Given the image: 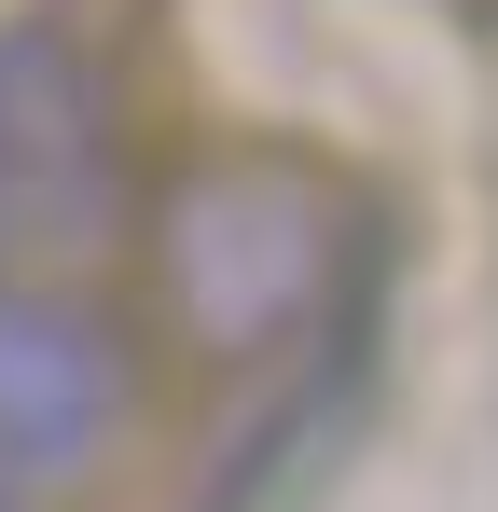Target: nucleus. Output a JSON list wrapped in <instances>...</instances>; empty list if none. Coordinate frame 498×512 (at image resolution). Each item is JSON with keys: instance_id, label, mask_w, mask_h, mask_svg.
Instances as JSON below:
<instances>
[{"instance_id": "obj_3", "label": "nucleus", "mask_w": 498, "mask_h": 512, "mask_svg": "<svg viewBox=\"0 0 498 512\" xmlns=\"http://www.w3.org/2000/svg\"><path fill=\"white\" fill-rule=\"evenodd\" d=\"M139 360L83 305V277H0V485H70L125 429Z\"/></svg>"}, {"instance_id": "obj_1", "label": "nucleus", "mask_w": 498, "mask_h": 512, "mask_svg": "<svg viewBox=\"0 0 498 512\" xmlns=\"http://www.w3.org/2000/svg\"><path fill=\"white\" fill-rule=\"evenodd\" d=\"M166 305L208 360H319L332 333L374 346V277L388 236L374 208L319 167H194L166 194Z\"/></svg>"}, {"instance_id": "obj_4", "label": "nucleus", "mask_w": 498, "mask_h": 512, "mask_svg": "<svg viewBox=\"0 0 498 512\" xmlns=\"http://www.w3.org/2000/svg\"><path fill=\"white\" fill-rule=\"evenodd\" d=\"M0 512H14V485H0Z\"/></svg>"}, {"instance_id": "obj_2", "label": "nucleus", "mask_w": 498, "mask_h": 512, "mask_svg": "<svg viewBox=\"0 0 498 512\" xmlns=\"http://www.w3.org/2000/svg\"><path fill=\"white\" fill-rule=\"evenodd\" d=\"M111 208H125V167H111L97 42L56 14L0 28V277H83L111 250Z\"/></svg>"}]
</instances>
